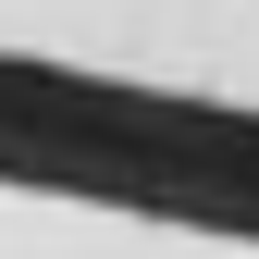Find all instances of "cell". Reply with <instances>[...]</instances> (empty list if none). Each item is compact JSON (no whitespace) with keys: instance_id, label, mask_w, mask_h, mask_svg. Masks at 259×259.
<instances>
[{"instance_id":"1","label":"cell","mask_w":259,"mask_h":259,"mask_svg":"<svg viewBox=\"0 0 259 259\" xmlns=\"http://www.w3.org/2000/svg\"><path fill=\"white\" fill-rule=\"evenodd\" d=\"M0 259H259V0H0Z\"/></svg>"}]
</instances>
